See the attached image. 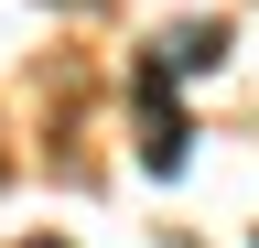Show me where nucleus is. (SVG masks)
Here are the masks:
<instances>
[{"label":"nucleus","mask_w":259,"mask_h":248,"mask_svg":"<svg viewBox=\"0 0 259 248\" xmlns=\"http://www.w3.org/2000/svg\"><path fill=\"white\" fill-rule=\"evenodd\" d=\"M216 54H227V22H184V33L162 43V76H205Z\"/></svg>","instance_id":"1"},{"label":"nucleus","mask_w":259,"mask_h":248,"mask_svg":"<svg viewBox=\"0 0 259 248\" xmlns=\"http://www.w3.org/2000/svg\"><path fill=\"white\" fill-rule=\"evenodd\" d=\"M22 248H65V237H22Z\"/></svg>","instance_id":"2"}]
</instances>
